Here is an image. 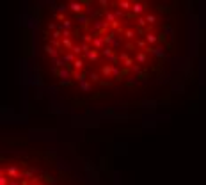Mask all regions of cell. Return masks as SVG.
<instances>
[{
    "instance_id": "2",
    "label": "cell",
    "mask_w": 206,
    "mask_h": 185,
    "mask_svg": "<svg viewBox=\"0 0 206 185\" xmlns=\"http://www.w3.org/2000/svg\"><path fill=\"white\" fill-rule=\"evenodd\" d=\"M0 185H98L70 151L43 142H25L0 153Z\"/></svg>"
},
{
    "instance_id": "1",
    "label": "cell",
    "mask_w": 206,
    "mask_h": 185,
    "mask_svg": "<svg viewBox=\"0 0 206 185\" xmlns=\"http://www.w3.org/2000/svg\"><path fill=\"white\" fill-rule=\"evenodd\" d=\"M34 75L76 110L142 109L167 98L192 62V20L178 0H59L38 7Z\"/></svg>"
}]
</instances>
